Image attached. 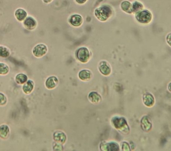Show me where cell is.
I'll use <instances>...</instances> for the list:
<instances>
[{"mask_svg": "<svg viewBox=\"0 0 171 151\" xmlns=\"http://www.w3.org/2000/svg\"><path fill=\"white\" fill-rule=\"evenodd\" d=\"M94 14L95 17L99 21L105 22L113 15V10L109 5H101L95 9Z\"/></svg>", "mask_w": 171, "mask_h": 151, "instance_id": "1", "label": "cell"}, {"mask_svg": "<svg viewBox=\"0 0 171 151\" xmlns=\"http://www.w3.org/2000/svg\"><path fill=\"white\" fill-rule=\"evenodd\" d=\"M153 16L150 11L142 9L135 13L136 20L138 22L143 24L150 23L152 21Z\"/></svg>", "mask_w": 171, "mask_h": 151, "instance_id": "2", "label": "cell"}, {"mask_svg": "<svg viewBox=\"0 0 171 151\" xmlns=\"http://www.w3.org/2000/svg\"><path fill=\"white\" fill-rule=\"evenodd\" d=\"M76 55L77 58L82 63H86L89 60L90 54L88 48L82 47L77 50Z\"/></svg>", "mask_w": 171, "mask_h": 151, "instance_id": "3", "label": "cell"}, {"mask_svg": "<svg viewBox=\"0 0 171 151\" xmlns=\"http://www.w3.org/2000/svg\"><path fill=\"white\" fill-rule=\"evenodd\" d=\"M48 48L44 44H40L34 47L33 50V54L37 57H41L46 54Z\"/></svg>", "mask_w": 171, "mask_h": 151, "instance_id": "4", "label": "cell"}, {"mask_svg": "<svg viewBox=\"0 0 171 151\" xmlns=\"http://www.w3.org/2000/svg\"><path fill=\"white\" fill-rule=\"evenodd\" d=\"M37 21L31 16H28L23 21V25L24 28L29 30H33L37 27Z\"/></svg>", "mask_w": 171, "mask_h": 151, "instance_id": "5", "label": "cell"}, {"mask_svg": "<svg viewBox=\"0 0 171 151\" xmlns=\"http://www.w3.org/2000/svg\"><path fill=\"white\" fill-rule=\"evenodd\" d=\"M68 22L75 27L81 26L83 23V18L79 14L72 15L68 19Z\"/></svg>", "mask_w": 171, "mask_h": 151, "instance_id": "6", "label": "cell"}, {"mask_svg": "<svg viewBox=\"0 0 171 151\" xmlns=\"http://www.w3.org/2000/svg\"><path fill=\"white\" fill-rule=\"evenodd\" d=\"M15 17L18 21L22 22L27 17V13L22 8H19L16 9L14 13Z\"/></svg>", "mask_w": 171, "mask_h": 151, "instance_id": "7", "label": "cell"}, {"mask_svg": "<svg viewBox=\"0 0 171 151\" xmlns=\"http://www.w3.org/2000/svg\"><path fill=\"white\" fill-rule=\"evenodd\" d=\"M53 138L56 143L63 144L66 142V137L63 132L58 131L54 133Z\"/></svg>", "mask_w": 171, "mask_h": 151, "instance_id": "8", "label": "cell"}, {"mask_svg": "<svg viewBox=\"0 0 171 151\" xmlns=\"http://www.w3.org/2000/svg\"><path fill=\"white\" fill-rule=\"evenodd\" d=\"M58 81L56 77L51 76L49 77L45 82V85L47 88L50 89L54 88L58 84Z\"/></svg>", "mask_w": 171, "mask_h": 151, "instance_id": "9", "label": "cell"}, {"mask_svg": "<svg viewBox=\"0 0 171 151\" xmlns=\"http://www.w3.org/2000/svg\"><path fill=\"white\" fill-rule=\"evenodd\" d=\"M120 8L123 11L127 13L132 14V3L128 1H124L120 4Z\"/></svg>", "mask_w": 171, "mask_h": 151, "instance_id": "10", "label": "cell"}, {"mask_svg": "<svg viewBox=\"0 0 171 151\" xmlns=\"http://www.w3.org/2000/svg\"><path fill=\"white\" fill-rule=\"evenodd\" d=\"M144 6L142 3L139 1H134L132 3V13H136L144 9Z\"/></svg>", "mask_w": 171, "mask_h": 151, "instance_id": "11", "label": "cell"}, {"mask_svg": "<svg viewBox=\"0 0 171 151\" xmlns=\"http://www.w3.org/2000/svg\"><path fill=\"white\" fill-rule=\"evenodd\" d=\"M34 87V82L31 80H29L23 86V90L25 94H29L33 91Z\"/></svg>", "mask_w": 171, "mask_h": 151, "instance_id": "12", "label": "cell"}, {"mask_svg": "<svg viewBox=\"0 0 171 151\" xmlns=\"http://www.w3.org/2000/svg\"><path fill=\"white\" fill-rule=\"evenodd\" d=\"M9 133V129L8 126L3 125L0 126V137L2 138H6Z\"/></svg>", "mask_w": 171, "mask_h": 151, "instance_id": "13", "label": "cell"}, {"mask_svg": "<svg viewBox=\"0 0 171 151\" xmlns=\"http://www.w3.org/2000/svg\"><path fill=\"white\" fill-rule=\"evenodd\" d=\"M79 76L81 80L85 81V80H89L90 78L91 73L88 70H84L80 72Z\"/></svg>", "mask_w": 171, "mask_h": 151, "instance_id": "14", "label": "cell"}, {"mask_svg": "<svg viewBox=\"0 0 171 151\" xmlns=\"http://www.w3.org/2000/svg\"><path fill=\"white\" fill-rule=\"evenodd\" d=\"M10 55V51L8 48L4 46H0V56L6 58Z\"/></svg>", "mask_w": 171, "mask_h": 151, "instance_id": "15", "label": "cell"}, {"mask_svg": "<svg viewBox=\"0 0 171 151\" xmlns=\"http://www.w3.org/2000/svg\"><path fill=\"white\" fill-rule=\"evenodd\" d=\"M27 80V77L26 75L23 74L18 75L16 77V81L18 84H23L26 82Z\"/></svg>", "mask_w": 171, "mask_h": 151, "instance_id": "16", "label": "cell"}, {"mask_svg": "<svg viewBox=\"0 0 171 151\" xmlns=\"http://www.w3.org/2000/svg\"><path fill=\"white\" fill-rule=\"evenodd\" d=\"M9 68L7 65L3 63H0V75H5L8 73Z\"/></svg>", "mask_w": 171, "mask_h": 151, "instance_id": "17", "label": "cell"}, {"mask_svg": "<svg viewBox=\"0 0 171 151\" xmlns=\"http://www.w3.org/2000/svg\"><path fill=\"white\" fill-rule=\"evenodd\" d=\"M7 102L6 97L4 94L0 93V105H4Z\"/></svg>", "mask_w": 171, "mask_h": 151, "instance_id": "18", "label": "cell"}, {"mask_svg": "<svg viewBox=\"0 0 171 151\" xmlns=\"http://www.w3.org/2000/svg\"><path fill=\"white\" fill-rule=\"evenodd\" d=\"M63 147L61 145L60 143H56L53 146V149L55 150H62Z\"/></svg>", "mask_w": 171, "mask_h": 151, "instance_id": "19", "label": "cell"}, {"mask_svg": "<svg viewBox=\"0 0 171 151\" xmlns=\"http://www.w3.org/2000/svg\"><path fill=\"white\" fill-rule=\"evenodd\" d=\"M76 2L80 5H82L87 2V0H75Z\"/></svg>", "mask_w": 171, "mask_h": 151, "instance_id": "20", "label": "cell"}, {"mask_svg": "<svg viewBox=\"0 0 171 151\" xmlns=\"http://www.w3.org/2000/svg\"><path fill=\"white\" fill-rule=\"evenodd\" d=\"M171 34H169L168 35V36H167L166 37V41L168 43V44H169V46H170L171 43Z\"/></svg>", "mask_w": 171, "mask_h": 151, "instance_id": "21", "label": "cell"}, {"mask_svg": "<svg viewBox=\"0 0 171 151\" xmlns=\"http://www.w3.org/2000/svg\"><path fill=\"white\" fill-rule=\"evenodd\" d=\"M91 94L94 96V97H95V96H96V95H97V93H91ZM90 101H91L92 102H96V101H97V99H96L95 98H93L92 99H90Z\"/></svg>", "mask_w": 171, "mask_h": 151, "instance_id": "22", "label": "cell"}, {"mask_svg": "<svg viewBox=\"0 0 171 151\" xmlns=\"http://www.w3.org/2000/svg\"><path fill=\"white\" fill-rule=\"evenodd\" d=\"M42 1L44 3H46V4H49V3H51L53 0H42Z\"/></svg>", "mask_w": 171, "mask_h": 151, "instance_id": "23", "label": "cell"}]
</instances>
